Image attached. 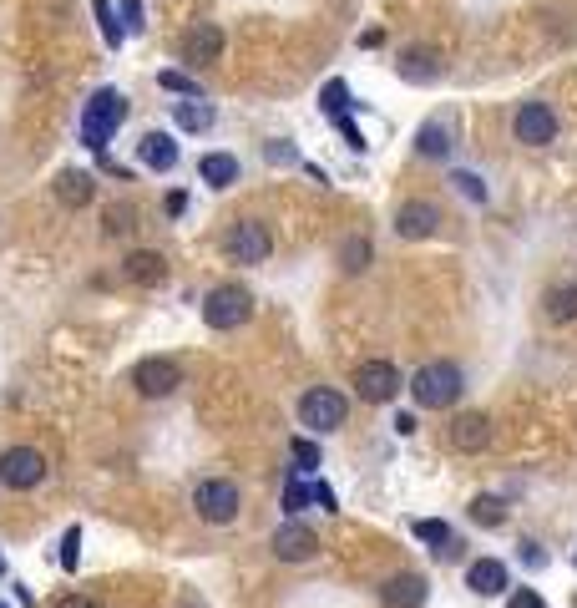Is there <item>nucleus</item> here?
<instances>
[{"mask_svg": "<svg viewBox=\"0 0 577 608\" xmlns=\"http://www.w3.org/2000/svg\"><path fill=\"white\" fill-rule=\"evenodd\" d=\"M466 391V370L456 360H426L416 375H410V396H416L421 411H451Z\"/></svg>", "mask_w": 577, "mask_h": 608, "instance_id": "obj_1", "label": "nucleus"}, {"mask_svg": "<svg viewBox=\"0 0 577 608\" xmlns=\"http://www.w3.org/2000/svg\"><path fill=\"white\" fill-rule=\"evenodd\" d=\"M122 122H127V97L112 92V87H102V92L87 102V112H81V142H87L92 152H107V142L117 137Z\"/></svg>", "mask_w": 577, "mask_h": 608, "instance_id": "obj_2", "label": "nucleus"}, {"mask_svg": "<svg viewBox=\"0 0 577 608\" xmlns=\"http://www.w3.org/2000/svg\"><path fill=\"white\" fill-rule=\"evenodd\" d=\"M203 320L213 330H238V325H249L254 320V294L243 289V284H213L203 294Z\"/></svg>", "mask_w": 577, "mask_h": 608, "instance_id": "obj_3", "label": "nucleus"}, {"mask_svg": "<svg viewBox=\"0 0 577 608\" xmlns=\"http://www.w3.org/2000/svg\"><path fill=\"white\" fill-rule=\"evenodd\" d=\"M350 421V401L335 391V386H314L299 396V426H309L314 436H329V431H340Z\"/></svg>", "mask_w": 577, "mask_h": 608, "instance_id": "obj_4", "label": "nucleus"}, {"mask_svg": "<svg viewBox=\"0 0 577 608\" xmlns=\"http://www.w3.org/2000/svg\"><path fill=\"white\" fill-rule=\"evenodd\" d=\"M193 512H198L208 527H228V522H238V512H243V492H238V482H228V477H208V482H198V492H193Z\"/></svg>", "mask_w": 577, "mask_h": 608, "instance_id": "obj_5", "label": "nucleus"}, {"mask_svg": "<svg viewBox=\"0 0 577 608\" xmlns=\"http://www.w3.org/2000/svg\"><path fill=\"white\" fill-rule=\"evenodd\" d=\"M223 254L233 264H264L274 254V234H269V223L259 218H238L228 234H223Z\"/></svg>", "mask_w": 577, "mask_h": 608, "instance_id": "obj_6", "label": "nucleus"}, {"mask_svg": "<svg viewBox=\"0 0 577 608\" xmlns=\"http://www.w3.org/2000/svg\"><path fill=\"white\" fill-rule=\"evenodd\" d=\"M132 386H137V396L162 401V396H173V391L183 386V370H178V360H168V355H147V360L132 365Z\"/></svg>", "mask_w": 577, "mask_h": 608, "instance_id": "obj_7", "label": "nucleus"}, {"mask_svg": "<svg viewBox=\"0 0 577 608\" xmlns=\"http://www.w3.org/2000/svg\"><path fill=\"white\" fill-rule=\"evenodd\" d=\"M350 386H355V396H360V401L385 406V401H395V396H400L405 380H400V370H395L390 360H365V365H355V380H350Z\"/></svg>", "mask_w": 577, "mask_h": 608, "instance_id": "obj_8", "label": "nucleus"}, {"mask_svg": "<svg viewBox=\"0 0 577 608\" xmlns=\"http://www.w3.org/2000/svg\"><path fill=\"white\" fill-rule=\"evenodd\" d=\"M46 482V456L36 446H11L6 456H0V487L11 492H31Z\"/></svg>", "mask_w": 577, "mask_h": 608, "instance_id": "obj_9", "label": "nucleus"}, {"mask_svg": "<svg viewBox=\"0 0 577 608\" xmlns=\"http://www.w3.org/2000/svg\"><path fill=\"white\" fill-rule=\"evenodd\" d=\"M269 548H274V558H279V563H309V558L319 553V532H314L309 522L289 517V522H279V527H274Z\"/></svg>", "mask_w": 577, "mask_h": 608, "instance_id": "obj_10", "label": "nucleus"}, {"mask_svg": "<svg viewBox=\"0 0 577 608\" xmlns=\"http://www.w3.org/2000/svg\"><path fill=\"white\" fill-rule=\"evenodd\" d=\"M512 132L522 147H547V142H557V112L547 102H522L512 117Z\"/></svg>", "mask_w": 577, "mask_h": 608, "instance_id": "obj_11", "label": "nucleus"}, {"mask_svg": "<svg viewBox=\"0 0 577 608\" xmlns=\"http://www.w3.org/2000/svg\"><path fill=\"white\" fill-rule=\"evenodd\" d=\"M436 228H441V208L426 203V198H410V203L395 208V234L410 239V244H416V239H431Z\"/></svg>", "mask_w": 577, "mask_h": 608, "instance_id": "obj_12", "label": "nucleus"}, {"mask_svg": "<svg viewBox=\"0 0 577 608\" xmlns=\"http://www.w3.org/2000/svg\"><path fill=\"white\" fill-rule=\"evenodd\" d=\"M178 51H183V61H198V66L218 61V56H223V26H213V21H193V26L178 36Z\"/></svg>", "mask_w": 577, "mask_h": 608, "instance_id": "obj_13", "label": "nucleus"}, {"mask_svg": "<svg viewBox=\"0 0 577 608\" xmlns=\"http://www.w3.org/2000/svg\"><path fill=\"white\" fill-rule=\"evenodd\" d=\"M426 598H431V583L421 573H395V578L380 583V603L385 608H426Z\"/></svg>", "mask_w": 577, "mask_h": 608, "instance_id": "obj_14", "label": "nucleus"}, {"mask_svg": "<svg viewBox=\"0 0 577 608\" xmlns=\"http://www.w3.org/2000/svg\"><path fill=\"white\" fill-rule=\"evenodd\" d=\"M466 588L481 593V598H497V593L512 588V573H507L502 558H476V563L466 568Z\"/></svg>", "mask_w": 577, "mask_h": 608, "instance_id": "obj_15", "label": "nucleus"}, {"mask_svg": "<svg viewBox=\"0 0 577 608\" xmlns=\"http://www.w3.org/2000/svg\"><path fill=\"white\" fill-rule=\"evenodd\" d=\"M137 158H142V168H152V173H173V168H178V142H173L168 132H147V137L137 142Z\"/></svg>", "mask_w": 577, "mask_h": 608, "instance_id": "obj_16", "label": "nucleus"}, {"mask_svg": "<svg viewBox=\"0 0 577 608\" xmlns=\"http://www.w3.org/2000/svg\"><path fill=\"white\" fill-rule=\"evenodd\" d=\"M486 441H491V421L481 411L451 416V446L456 451H486Z\"/></svg>", "mask_w": 577, "mask_h": 608, "instance_id": "obj_17", "label": "nucleus"}, {"mask_svg": "<svg viewBox=\"0 0 577 608\" xmlns=\"http://www.w3.org/2000/svg\"><path fill=\"white\" fill-rule=\"evenodd\" d=\"M127 279L132 284H162L168 279V259H162L157 249H132L127 254Z\"/></svg>", "mask_w": 577, "mask_h": 608, "instance_id": "obj_18", "label": "nucleus"}, {"mask_svg": "<svg viewBox=\"0 0 577 608\" xmlns=\"http://www.w3.org/2000/svg\"><path fill=\"white\" fill-rule=\"evenodd\" d=\"M213 122H218L213 102H203V97H193V102H173V127H178V132H208Z\"/></svg>", "mask_w": 577, "mask_h": 608, "instance_id": "obj_19", "label": "nucleus"}, {"mask_svg": "<svg viewBox=\"0 0 577 608\" xmlns=\"http://www.w3.org/2000/svg\"><path fill=\"white\" fill-rule=\"evenodd\" d=\"M56 198H61L66 208H87V203L97 198V188H92V178L81 173V168H66V173L56 178Z\"/></svg>", "mask_w": 577, "mask_h": 608, "instance_id": "obj_20", "label": "nucleus"}, {"mask_svg": "<svg viewBox=\"0 0 577 608\" xmlns=\"http://www.w3.org/2000/svg\"><path fill=\"white\" fill-rule=\"evenodd\" d=\"M198 173H203V183L208 188H233L238 183V158H233V152H208V158L198 163Z\"/></svg>", "mask_w": 577, "mask_h": 608, "instance_id": "obj_21", "label": "nucleus"}, {"mask_svg": "<svg viewBox=\"0 0 577 608\" xmlns=\"http://www.w3.org/2000/svg\"><path fill=\"white\" fill-rule=\"evenodd\" d=\"M542 304H547V320H557V325L577 320V284H552L542 294Z\"/></svg>", "mask_w": 577, "mask_h": 608, "instance_id": "obj_22", "label": "nucleus"}, {"mask_svg": "<svg viewBox=\"0 0 577 608\" xmlns=\"http://www.w3.org/2000/svg\"><path fill=\"white\" fill-rule=\"evenodd\" d=\"M400 76H405V82H436V76H441V61H436L431 51H405V56H400Z\"/></svg>", "mask_w": 577, "mask_h": 608, "instance_id": "obj_23", "label": "nucleus"}, {"mask_svg": "<svg viewBox=\"0 0 577 608\" xmlns=\"http://www.w3.org/2000/svg\"><path fill=\"white\" fill-rule=\"evenodd\" d=\"M466 512H471V522H476V527H502V522H507V502H502L497 492L471 497V507H466Z\"/></svg>", "mask_w": 577, "mask_h": 608, "instance_id": "obj_24", "label": "nucleus"}, {"mask_svg": "<svg viewBox=\"0 0 577 608\" xmlns=\"http://www.w3.org/2000/svg\"><path fill=\"white\" fill-rule=\"evenodd\" d=\"M416 147H421V158H451V127L446 122H426L416 132Z\"/></svg>", "mask_w": 577, "mask_h": 608, "instance_id": "obj_25", "label": "nucleus"}, {"mask_svg": "<svg viewBox=\"0 0 577 608\" xmlns=\"http://www.w3.org/2000/svg\"><path fill=\"white\" fill-rule=\"evenodd\" d=\"M370 259H375V249H370L365 234H350V239L340 244V264H345V274H365Z\"/></svg>", "mask_w": 577, "mask_h": 608, "instance_id": "obj_26", "label": "nucleus"}, {"mask_svg": "<svg viewBox=\"0 0 577 608\" xmlns=\"http://www.w3.org/2000/svg\"><path fill=\"white\" fill-rule=\"evenodd\" d=\"M309 502H314V492H309V482L294 472V477H289V487H284V512H289V517H299Z\"/></svg>", "mask_w": 577, "mask_h": 608, "instance_id": "obj_27", "label": "nucleus"}, {"mask_svg": "<svg viewBox=\"0 0 577 608\" xmlns=\"http://www.w3.org/2000/svg\"><path fill=\"white\" fill-rule=\"evenodd\" d=\"M92 11H97V21H102V36H107V46H122V21H117V11H112V0H92Z\"/></svg>", "mask_w": 577, "mask_h": 608, "instance_id": "obj_28", "label": "nucleus"}, {"mask_svg": "<svg viewBox=\"0 0 577 608\" xmlns=\"http://www.w3.org/2000/svg\"><path fill=\"white\" fill-rule=\"evenodd\" d=\"M319 107H324L329 117L350 112V87H345V82H324V92H319Z\"/></svg>", "mask_w": 577, "mask_h": 608, "instance_id": "obj_29", "label": "nucleus"}, {"mask_svg": "<svg viewBox=\"0 0 577 608\" xmlns=\"http://www.w3.org/2000/svg\"><path fill=\"white\" fill-rule=\"evenodd\" d=\"M416 538L431 543V548H451V527H446L441 517H421V522H416Z\"/></svg>", "mask_w": 577, "mask_h": 608, "instance_id": "obj_30", "label": "nucleus"}, {"mask_svg": "<svg viewBox=\"0 0 577 608\" xmlns=\"http://www.w3.org/2000/svg\"><path fill=\"white\" fill-rule=\"evenodd\" d=\"M157 82L168 87V92H183V97H203V92H198V82H193V76H183V71H162Z\"/></svg>", "mask_w": 577, "mask_h": 608, "instance_id": "obj_31", "label": "nucleus"}, {"mask_svg": "<svg viewBox=\"0 0 577 608\" xmlns=\"http://www.w3.org/2000/svg\"><path fill=\"white\" fill-rule=\"evenodd\" d=\"M451 183H456V193H466L471 203H486V183H481L476 173H451Z\"/></svg>", "mask_w": 577, "mask_h": 608, "instance_id": "obj_32", "label": "nucleus"}, {"mask_svg": "<svg viewBox=\"0 0 577 608\" xmlns=\"http://www.w3.org/2000/svg\"><path fill=\"white\" fill-rule=\"evenodd\" d=\"M142 11H147V0H122V11H117L122 31H142Z\"/></svg>", "mask_w": 577, "mask_h": 608, "instance_id": "obj_33", "label": "nucleus"}, {"mask_svg": "<svg viewBox=\"0 0 577 608\" xmlns=\"http://www.w3.org/2000/svg\"><path fill=\"white\" fill-rule=\"evenodd\" d=\"M76 543H81V527H66V538H61V568L76 573Z\"/></svg>", "mask_w": 577, "mask_h": 608, "instance_id": "obj_34", "label": "nucleus"}, {"mask_svg": "<svg viewBox=\"0 0 577 608\" xmlns=\"http://www.w3.org/2000/svg\"><path fill=\"white\" fill-rule=\"evenodd\" d=\"M294 462L309 472V467H319V446L314 441H304V436H294Z\"/></svg>", "mask_w": 577, "mask_h": 608, "instance_id": "obj_35", "label": "nucleus"}, {"mask_svg": "<svg viewBox=\"0 0 577 608\" xmlns=\"http://www.w3.org/2000/svg\"><path fill=\"white\" fill-rule=\"evenodd\" d=\"M507 608H547V603H542V593H537V588H512Z\"/></svg>", "mask_w": 577, "mask_h": 608, "instance_id": "obj_36", "label": "nucleus"}, {"mask_svg": "<svg viewBox=\"0 0 577 608\" xmlns=\"http://www.w3.org/2000/svg\"><path fill=\"white\" fill-rule=\"evenodd\" d=\"M309 492H314V502H319L324 512H340V497H335V492H329V482H314Z\"/></svg>", "mask_w": 577, "mask_h": 608, "instance_id": "obj_37", "label": "nucleus"}, {"mask_svg": "<svg viewBox=\"0 0 577 608\" xmlns=\"http://www.w3.org/2000/svg\"><path fill=\"white\" fill-rule=\"evenodd\" d=\"M162 213H168V218H183V213H188V193H168V198H162Z\"/></svg>", "mask_w": 577, "mask_h": 608, "instance_id": "obj_38", "label": "nucleus"}, {"mask_svg": "<svg viewBox=\"0 0 577 608\" xmlns=\"http://www.w3.org/2000/svg\"><path fill=\"white\" fill-rule=\"evenodd\" d=\"M127 218H132V208H112L107 213V234H127Z\"/></svg>", "mask_w": 577, "mask_h": 608, "instance_id": "obj_39", "label": "nucleus"}, {"mask_svg": "<svg viewBox=\"0 0 577 608\" xmlns=\"http://www.w3.org/2000/svg\"><path fill=\"white\" fill-rule=\"evenodd\" d=\"M56 608H102V603L87 598V593H66V598H56Z\"/></svg>", "mask_w": 577, "mask_h": 608, "instance_id": "obj_40", "label": "nucleus"}, {"mask_svg": "<svg viewBox=\"0 0 577 608\" xmlns=\"http://www.w3.org/2000/svg\"><path fill=\"white\" fill-rule=\"evenodd\" d=\"M269 158H274V163H294V147H284V142H269Z\"/></svg>", "mask_w": 577, "mask_h": 608, "instance_id": "obj_41", "label": "nucleus"}, {"mask_svg": "<svg viewBox=\"0 0 577 608\" xmlns=\"http://www.w3.org/2000/svg\"><path fill=\"white\" fill-rule=\"evenodd\" d=\"M522 558H527L532 568H542V548H537V543H522Z\"/></svg>", "mask_w": 577, "mask_h": 608, "instance_id": "obj_42", "label": "nucleus"}, {"mask_svg": "<svg viewBox=\"0 0 577 608\" xmlns=\"http://www.w3.org/2000/svg\"><path fill=\"white\" fill-rule=\"evenodd\" d=\"M183 608H203V603H193V598H188V603H183Z\"/></svg>", "mask_w": 577, "mask_h": 608, "instance_id": "obj_43", "label": "nucleus"}, {"mask_svg": "<svg viewBox=\"0 0 577 608\" xmlns=\"http://www.w3.org/2000/svg\"><path fill=\"white\" fill-rule=\"evenodd\" d=\"M0 573H6V558H0Z\"/></svg>", "mask_w": 577, "mask_h": 608, "instance_id": "obj_44", "label": "nucleus"}, {"mask_svg": "<svg viewBox=\"0 0 577 608\" xmlns=\"http://www.w3.org/2000/svg\"><path fill=\"white\" fill-rule=\"evenodd\" d=\"M0 608H6V603H0Z\"/></svg>", "mask_w": 577, "mask_h": 608, "instance_id": "obj_45", "label": "nucleus"}]
</instances>
